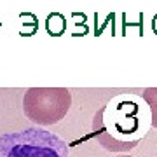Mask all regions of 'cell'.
I'll list each match as a JSON object with an SVG mask.
<instances>
[{
	"label": "cell",
	"instance_id": "6da1fadb",
	"mask_svg": "<svg viewBox=\"0 0 157 157\" xmlns=\"http://www.w3.org/2000/svg\"><path fill=\"white\" fill-rule=\"evenodd\" d=\"M152 115L148 105L138 98L117 96L93 119V131L103 148L110 152H129L145 136Z\"/></svg>",
	"mask_w": 157,
	"mask_h": 157
},
{
	"label": "cell",
	"instance_id": "7a4b0ae2",
	"mask_svg": "<svg viewBox=\"0 0 157 157\" xmlns=\"http://www.w3.org/2000/svg\"><path fill=\"white\" fill-rule=\"evenodd\" d=\"M0 157H70V150L47 129L26 128L0 136Z\"/></svg>",
	"mask_w": 157,
	"mask_h": 157
},
{
	"label": "cell",
	"instance_id": "3957f363",
	"mask_svg": "<svg viewBox=\"0 0 157 157\" xmlns=\"http://www.w3.org/2000/svg\"><path fill=\"white\" fill-rule=\"evenodd\" d=\"M72 105V94L67 87H32L23 96V112L39 126L59 122Z\"/></svg>",
	"mask_w": 157,
	"mask_h": 157
},
{
	"label": "cell",
	"instance_id": "277c9868",
	"mask_svg": "<svg viewBox=\"0 0 157 157\" xmlns=\"http://www.w3.org/2000/svg\"><path fill=\"white\" fill-rule=\"evenodd\" d=\"M143 100L147 101V105L150 108L152 126L157 129V87H147L143 91Z\"/></svg>",
	"mask_w": 157,
	"mask_h": 157
},
{
	"label": "cell",
	"instance_id": "5b68a950",
	"mask_svg": "<svg viewBox=\"0 0 157 157\" xmlns=\"http://www.w3.org/2000/svg\"><path fill=\"white\" fill-rule=\"evenodd\" d=\"M119 157H131V155H119Z\"/></svg>",
	"mask_w": 157,
	"mask_h": 157
}]
</instances>
